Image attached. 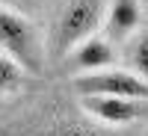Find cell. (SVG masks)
Here are the masks:
<instances>
[{"mask_svg": "<svg viewBox=\"0 0 148 136\" xmlns=\"http://www.w3.org/2000/svg\"><path fill=\"white\" fill-rule=\"evenodd\" d=\"M0 51L12 56L27 74H42L47 62V42L24 12L0 3Z\"/></svg>", "mask_w": 148, "mask_h": 136, "instance_id": "cell-1", "label": "cell"}, {"mask_svg": "<svg viewBox=\"0 0 148 136\" xmlns=\"http://www.w3.org/2000/svg\"><path fill=\"white\" fill-rule=\"evenodd\" d=\"M107 6H110V0H71L59 12V18L53 24L51 42H47V53L53 59H62L74 44H80L83 39L101 33Z\"/></svg>", "mask_w": 148, "mask_h": 136, "instance_id": "cell-2", "label": "cell"}, {"mask_svg": "<svg viewBox=\"0 0 148 136\" xmlns=\"http://www.w3.org/2000/svg\"><path fill=\"white\" fill-rule=\"evenodd\" d=\"M77 95H119V98H142L148 101V83L136 77L130 68H98L89 74H74Z\"/></svg>", "mask_w": 148, "mask_h": 136, "instance_id": "cell-3", "label": "cell"}, {"mask_svg": "<svg viewBox=\"0 0 148 136\" xmlns=\"http://www.w3.org/2000/svg\"><path fill=\"white\" fill-rule=\"evenodd\" d=\"M80 107L86 115L110 127H125L145 118L148 101L142 98H119V95H80Z\"/></svg>", "mask_w": 148, "mask_h": 136, "instance_id": "cell-4", "label": "cell"}, {"mask_svg": "<svg viewBox=\"0 0 148 136\" xmlns=\"http://www.w3.org/2000/svg\"><path fill=\"white\" fill-rule=\"evenodd\" d=\"M116 59H119L116 42H110L104 33H95L89 39H83L80 44H74L62 56V62H65V71L71 74H89L98 68H110Z\"/></svg>", "mask_w": 148, "mask_h": 136, "instance_id": "cell-5", "label": "cell"}, {"mask_svg": "<svg viewBox=\"0 0 148 136\" xmlns=\"http://www.w3.org/2000/svg\"><path fill=\"white\" fill-rule=\"evenodd\" d=\"M142 0H110L107 15L101 24V33L110 42L121 44L130 33H136L142 27Z\"/></svg>", "mask_w": 148, "mask_h": 136, "instance_id": "cell-6", "label": "cell"}, {"mask_svg": "<svg viewBox=\"0 0 148 136\" xmlns=\"http://www.w3.org/2000/svg\"><path fill=\"white\" fill-rule=\"evenodd\" d=\"M121 59H125V68H130L136 77L148 83V24H142L136 33H130L121 42Z\"/></svg>", "mask_w": 148, "mask_h": 136, "instance_id": "cell-7", "label": "cell"}, {"mask_svg": "<svg viewBox=\"0 0 148 136\" xmlns=\"http://www.w3.org/2000/svg\"><path fill=\"white\" fill-rule=\"evenodd\" d=\"M30 74L24 71V65H18L12 56H6L3 51H0V95H12L18 92L24 83H27Z\"/></svg>", "mask_w": 148, "mask_h": 136, "instance_id": "cell-8", "label": "cell"}, {"mask_svg": "<svg viewBox=\"0 0 148 136\" xmlns=\"http://www.w3.org/2000/svg\"><path fill=\"white\" fill-rule=\"evenodd\" d=\"M45 136H89L86 130H80L77 124H53Z\"/></svg>", "mask_w": 148, "mask_h": 136, "instance_id": "cell-9", "label": "cell"}, {"mask_svg": "<svg viewBox=\"0 0 148 136\" xmlns=\"http://www.w3.org/2000/svg\"><path fill=\"white\" fill-rule=\"evenodd\" d=\"M3 6H12V9H24V6H30V3H36V0H0Z\"/></svg>", "mask_w": 148, "mask_h": 136, "instance_id": "cell-10", "label": "cell"}, {"mask_svg": "<svg viewBox=\"0 0 148 136\" xmlns=\"http://www.w3.org/2000/svg\"><path fill=\"white\" fill-rule=\"evenodd\" d=\"M142 12H148V0H142Z\"/></svg>", "mask_w": 148, "mask_h": 136, "instance_id": "cell-11", "label": "cell"}, {"mask_svg": "<svg viewBox=\"0 0 148 136\" xmlns=\"http://www.w3.org/2000/svg\"><path fill=\"white\" fill-rule=\"evenodd\" d=\"M142 136H148V124H145V133H142Z\"/></svg>", "mask_w": 148, "mask_h": 136, "instance_id": "cell-12", "label": "cell"}]
</instances>
